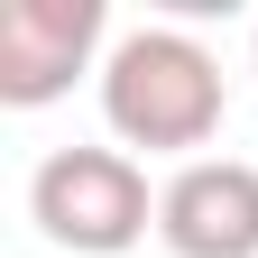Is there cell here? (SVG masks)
<instances>
[{
    "label": "cell",
    "mask_w": 258,
    "mask_h": 258,
    "mask_svg": "<svg viewBox=\"0 0 258 258\" xmlns=\"http://www.w3.org/2000/svg\"><path fill=\"white\" fill-rule=\"evenodd\" d=\"M102 28H111L102 0H10L0 10V102L37 111L74 92V74L102 55Z\"/></svg>",
    "instance_id": "cell-3"
},
{
    "label": "cell",
    "mask_w": 258,
    "mask_h": 258,
    "mask_svg": "<svg viewBox=\"0 0 258 258\" xmlns=\"http://www.w3.org/2000/svg\"><path fill=\"white\" fill-rule=\"evenodd\" d=\"M102 120L120 148H203L221 129V64L184 28H129L102 55Z\"/></svg>",
    "instance_id": "cell-1"
},
{
    "label": "cell",
    "mask_w": 258,
    "mask_h": 258,
    "mask_svg": "<svg viewBox=\"0 0 258 258\" xmlns=\"http://www.w3.org/2000/svg\"><path fill=\"white\" fill-rule=\"evenodd\" d=\"M157 240L175 258H258V166L249 157H184L157 184Z\"/></svg>",
    "instance_id": "cell-4"
},
{
    "label": "cell",
    "mask_w": 258,
    "mask_h": 258,
    "mask_svg": "<svg viewBox=\"0 0 258 258\" xmlns=\"http://www.w3.org/2000/svg\"><path fill=\"white\" fill-rule=\"evenodd\" d=\"M28 221L74 258H120L157 221V194L129 148H55L28 175Z\"/></svg>",
    "instance_id": "cell-2"
}]
</instances>
